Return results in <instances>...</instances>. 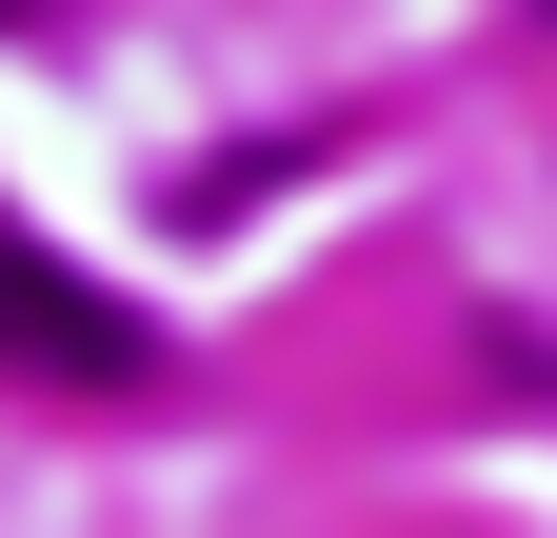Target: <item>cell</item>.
Here are the masks:
<instances>
[{
	"label": "cell",
	"mask_w": 557,
	"mask_h": 538,
	"mask_svg": "<svg viewBox=\"0 0 557 538\" xmlns=\"http://www.w3.org/2000/svg\"><path fill=\"white\" fill-rule=\"evenodd\" d=\"M0 21H21V0H0Z\"/></svg>",
	"instance_id": "2"
},
{
	"label": "cell",
	"mask_w": 557,
	"mask_h": 538,
	"mask_svg": "<svg viewBox=\"0 0 557 538\" xmlns=\"http://www.w3.org/2000/svg\"><path fill=\"white\" fill-rule=\"evenodd\" d=\"M0 359H60V379H139V319L100 280H60V259L0 220Z\"/></svg>",
	"instance_id": "1"
}]
</instances>
